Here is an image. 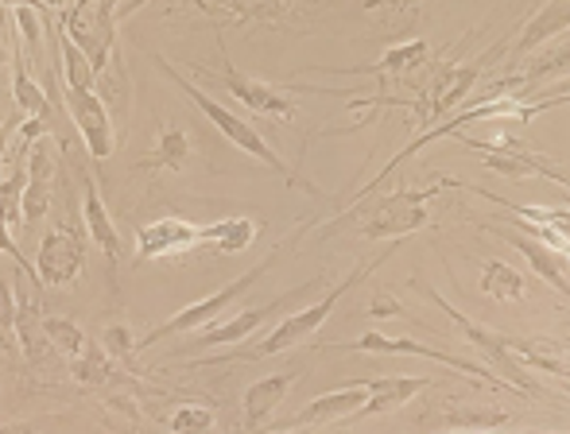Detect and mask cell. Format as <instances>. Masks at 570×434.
I'll list each match as a JSON object with an SVG mask.
<instances>
[{"label": "cell", "instance_id": "obj_1", "mask_svg": "<svg viewBox=\"0 0 570 434\" xmlns=\"http://www.w3.org/2000/svg\"><path fill=\"white\" fill-rule=\"evenodd\" d=\"M400 240H392V245H384L381 248V256H373V260H361L357 268L350 272V276H342L334 287H326L323 292V299L318 303H311V307H303V310H295V315H287L284 323H276L268 329V334L261 337V342L253 345V349H240V353H218V357H203V361H190V368L195 365H253V361H268V357H279V353H287V349H295V345H303V342H311V337L323 329V323L331 318V310L338 307V303L345 299V295L353 292V287L361 284V279H368L376 268H381L384 260H392V256L400 253Z\"/></svg>", "mask_w": 570, "mask_h": 434}, {"label": "cell", "instance_id": "obj_2", "mask_svg": "<svg viewBox=\"0 0 570 434\" xmlns=\"http://www.w3.org/2000/svg\"><path fill=\"white\" fill-rule=\"evenodd\" d=\"M55 28V20H51ZM55 39H59V67H62V98H67L70 120H75L78 136H82L86 151L94 159H109L117 148V132H114V117H109L106 98L98 93V75L90 70L86 55L70 43L67 31L55 28Z\"/></svg>", "mask_w": 570, "mask_h": 434}, {"label": "cell", "instance_id": "obj_3", "mask_svg": "<svg viewBox=\"0 0 570 434\" xmlns=\"http://www.w3.org/2000/svg\"><path fill=\"white\" fill-rule=\"evenodd\" d=\"M318 221H307L303 229H295L292 233V240H284V245H276L268 256H264L256 268H248V272H240L237 279H229L226 287H218V292H210L206 299H198V303H190V307H183V310H175L167 323H159L156 329H148V334L136 342V353H148L151 345H159V342H171V337H179V334H195V329H203V326H210V323H218V318H226V310L233 307V303L240 299V295L248 292V287H256L264 276H268L272 268L279 264V256H287L295 245H299L303 237H307L311 229H315Z\"/></svg>", "mask_w": 570, "mask_h": 434}, {"label": "cell", "instance_id": "obj_4", "mask_svg": "<svg viewBox=\"0 0 570 434\" xmlns=\"http://www.w3.org/2000/svg\"><path fill=\"white\" fill-rule=\"evenodd\" d=\"M151 62H156L159 75H167L175 86H179L183 93H187L190 106H195L198 112H203V117L210 120V125L218 128V132L226 136L229 144H237V148L245 151V156H253L256 164H264V167H268V171H276V175H284V179H292V167H287L284 159L276 156V148H272V144L264 140V136L256 132V128L248 125V120H240L237 112H229L226 106H222V101H214L206 90H198V86L190 82L187 75H179V70H175V62H171V59H164V55L151 51Z\"/></svg>", "mask_w": 570, "mask_h": 434}, {"label": "cell", "instance_id": "obj_5", "mask_svg": "<svg viewBox=\"0 0 570 434\" xmlns=\"http://www.w3.org/2000/svg\"><path fill=\"white\" fill-rule=\"evenodd\" d=\"M443 190V183L435 187H400L381 195L373 206H350L353 217H357L361 237L368 240H404L412 233L428 229L431 225V198Z\"/></svg>", "mask_w": 570, "mask_h": 434}, {"label": "cell", "instance_id": "obj_6", "mask_svg": "<svg viewBox=\"0 0 570 434\" xmlns=\"http://www.w3.org/2000/svg\"><path fill=\"white\" fill-rule=\"evenodd\" d=\"M120 0H70L59 16L55 28L67 31L70 43L86 55L94 75H106V67L114 62L117 47V20H120Z\"/></svg>", "mask_w": 570, "mask_h": 434}, {"label": "cell", "instance_id": "obj_7", "mask_svg": "<svg viewBox=\"0 0 570 434\" xmlns=\"http://www.w3.org/2000/svg\"><path fill=\"white\" fill-rule=\"evenodd\" d=\"M497 55H504V43L489 47L485 55H478V59L470 62H451V67H443L435 78H431V86H423L420 93H412L407 98V109L415 112V128H428L435 125L439 117H451L454 106H462L465 98L473 93V86H478V78L485 75V67L497 59Z\"/></svg>", "mask_w": 570, "mask_h": 434}, {"label": "cell", "instance_id": "obj_8", "mask_svg": "<svg viewBox=\"0 0 570 434\" xmlns=\"http://www.w3.org/2000/svg\"><path fill=\"white\" fill-rule=\"evenodd\" d=\"M218 47H222V62H226V67H206V62H190V70H195L198 78H206V82H218L233 101H240V106H245L248 112H256V117H272V120H292L295 117L292 90H279V86L256 82V78L240 75V70L229 62L226 39H222V36H218Z\"/></svg>", "mask_w": 570, "mask_h": 434}, {"label": "cell", "instance_id": "obj_9", "mask_svg": "<svg viewBox=\"0 0 570 434\" xmlns=\"http://www.w3.org/2000/svg\"><path fill=\"white\" fill-rule=\"evenodd\" d=\"M415 287H420L423 295H428L435 307H443L446 315H451V323L458 326V334L465 337L470 345H478L481 353L489 357V365H493V373L497 376H504V381L512 384V392H520V396H535V384L528 381V368L524 365H517V357L509 353V334H501V329H493V326H481V323H473V318H465L462 310L451 307V303L443 299V295L435 292V287H423L420 279H412Z\"/></svg>", "mask_w": 570, "mask_h": 434}, {"label": "cell", "instance_id": "obj_10", "mask_svg": "<svg viewBox=\"0 0 570 434\" xmlns=\"http://www.w3.org/2000/svg\"><path fill=\"white\" fill-rule=\"evenodd\" d=\"M338 353H389V357H423V361H439V365H446V368H454V373H462V376H470V381H481V384H489V388H497V392H512V384L504 381V376H497V373H489V368H481V365H473V361H462L458 353H446V349H435V345H423V342H412V337H384V334H365V337H357V342H342V345H334Z\"/></svg>", "mask_w": 570, "mask_h": 434}, {"label": "cell", "instance_id": "obj_11", "mask_svg": "<svg viewBox=\"0 0 570 434\" xmlns=\"http://www.w3.org/2000/svg\"><path fill=\"white\" fill-rule=\"evenodd\" d=\"M187 4L218 28H276L295 20L311 0H187Z\"/></svg>", "mask_w": 570, "mask_h": 434}, {"label": "cell", "instance_id": "obj_12", "mask_svg": "<svg viewBox=\"0 0 570 434\" xmlns=\"http://www.w3.org/2000/svg\"><path fill=\"white\" fill-rule=\"evenodd\" d=\"M86 264V245H82V233L75 229L70 221H55L51 229L39 237L36 248V276L39 284L47 287H67L78 279Z\"/></svg>", "mask_w": 570, "mask_h": 434}, {"label": "cell", "instance_id": "obj_13", "mask_svg": "<svg viewBox=\"0 0 570 434\" xmlns=\"http://www.w3.org/2000/svg\"><path fill=\"white\" fill-rule=\"evenodd\" d=\"M307 287H315V279H307V284L292 287L287 295H276V299L264 303V307H245V310H237V315L218 318V323L195 329V334H190V345H195V349H214V345H240V342H248V337H253L256 329H261L264 323H272V318H276L279 310H284L287 303L295 299V295L307 292Z\"/></svg>", "mask_w": 570, "mask_h": 434}, {"label": "cell", "instance_id": "obj_14", "mask_svg": "<svg viewBox=\"0 0 570 434\" xmlns=\"http://www.w3.org/2000/svg\"><path fill=\"white\" fill-rule=\"evenodd\" d=\"M195 248H203V225L187 221V217H156L136 229V264L195 253Z\"/></svg>", "mask_w": 570, "mask_h": 434}, {"label": "cell", "instance_id": "obj_15", "mask_svg": "<svg viewBox=\"0 0 570 434\" xmlns=\"http://www.w3.org/2000/svg\"><path fill=\"white\" fill-rule=\"evenodd\" d=\"M454 140H462L465 148L481 151V164L489 167V171L504 175V179H535L540 175L543 179V167H548V159L535 156L532 148H528L524 140H517V136H501V140H473V136L465 132H454Z\"/></svg>", "mask_w": 570, "mask_h": 434}, {"label": "cell", "instance_id": "obj_16", "mask_svg": "<svg viewBox=\"0 0 570 434\" xmlns=\"http://www.w3.org/2000/svg\"><path fill=\"white\" fill-rule=\"evenodd\" d=\"M485 233H493V237H501L504 245H512L520 256H524L528 264H532V272L543 279L548 287H556L559 295H567L570 299V260L563 253H556L551 245H543V240L528 237V233L512 229V225H481Z\"/></svg>", "mask_w": 570, "mask_h": 434}, {"label": "cell", "instance_id": "obj_17", "mask_svg": "<svg viewBox=\"0 0 570 434\" xmlns=\"http://www.w3.org/2000/svg\"><path fill=\"white\" fill-rule=\"evenodd\" d=\"M55 195V144L51 136L28 144V187H23V233H36L51 210Z\"/></svg>", "mask_w": 570, "mask_h": 434}, {"label": "cell", "instance_id": "obj_18", "mask_svg": "<svg viewBox=\"0 0 570 434\" xmlns=\"http://www.w3.org/2000/svg\"><path fill=\"white\" fill-rule=\"evenodd\" d=\"M368 388H373V381H353V384H345V388H338V392L315 396L307 407H299V412L287 420V427L303 431V427H326V423L353 420V412H357V407L368 400Z\"/></svg>", "mask_w": 570, "mask_h": 434}, {"label": "cell", "instance_id": "obj_19", "mask_svg": "<svg viewBox=\"0 0 570 434\" xmlns=\"http://www.w3.org/2000/svg\"><path fill=\"white\" fill-rule=\"evenodd\" d=\"M567 31H570V0H543V4L520 23L517 39H512V47H504V51H509L512 59H524L535 47L551 43V39L567 36Z\"/></svg>", "mask_w": 570, "mask_h": 434}, {"label": "cell", "instance_id": "obj_20", "mask_svg": "<svg viewBox=\"0 0 570 434\" xmlns=\"http://www.w3.org/2000/svg\"><path fill=\"white\" fill-rule=\"evenodd\" d=\"M78 175H82V225H86V233H90L94 245L106 253V260L117 268V260H120V233H117L114 217H109V206H106V198H101L94 175L90 171H78Z\"/></svg>", "mask_w": 570, "mask_h": 434}, {"label": "cell", "instance_id": "obj_21", "mask_svg": "<svg viewBox=\"0 0 570 434\" xmlns=\"http://www.w3.org/2000/svg\"><path fill=\"white\" fill-rule=\"evenodd\" d=\"M190 156H195V140L187 136V128L167 120V125H159L151 151L136 159V171H187Z\"/></svg>", "mask_w": 570, "mask_h": 434}, {"label": "cell", "instance_id": "obj_22", "mask_svg": "<svg viewBox=\"0 0 570 434\" xmlns=\"http://www.w3.org/2000/svg\"><path fill=\"white\" fill-rule=\"evenodd\" d=\"M428 427L443 423V431H501L509 415L501 407H481L470 400H435V415H428Z\"/></svg>", "mask_w": 570, "mask_h": 434}, {"label": "cell", "instance_id": "obj_23", "mask_svg": "<svg viewBox=\"0 0 570 434\" xmlns=\"http://www.w3.org/2000/svg\"><path fill=\"white\" fill-rule=\"evenodd\" d=\"M431 381L428 376H381V381H373V388H368V400L353 412V420H373V415H389L396 412V407L412 404L420 392H428Z\"/></svg>", "mask_w": 570, "mask_h": 434}, {"label": "cell", "instance_id": "obj_24", "mask_svg": "<svg viewBox=\"0 0 570 434\" xmlns=\"http://www.w3.org/2000/svg\"><path fill=\"white\" fill-rule=\"evenodd\" d=\"M431 62L428 39H404V43L389 47L376 62L353 70H334V75H365V78H412L415 70H423Z\"/></svg>", "mask_w": 570, "mask_h": 434}, {"label": "cell", "instance_id": "obj_25", "mask_svg": "<svg viewBox=\"0 0 570 434\" xmlns=\"http://www.w3.org/2000/svg\"><path fill=\"white\" fill-rule=\"evenodd\" d=\"M299 373H276V376H264V381L248 384L245 388V400H240V412H245V427H261L272 412L287 400V392L295 388Z\"/></svg>", "mask_w": 570, "mask_h": 434}, {"label": "cell", "instance_id": "obj_26", "mask_svg": "<svg viewBox=\"0 0 570 434\" xmlns=\"http://www.w3.org/2000/svg\"><path fill=\"white\" fill-rule=\"evenodd\" d=\"M12 101L16 109L23 112V117H43V120H55L51 112V98H47L43 86L31 78L28 70V55H23L20 39L12 36Z\"/></svg>", "mask_w": 570, "mask_h": 434}, {"label": "cell", "instance_id": "obj_27", "mask_svg": "<svg viewBox=\"0 0 570 434\" xmlns=\"http://www.w3.org/2000/svg\"><path fill=\"white\" fill-rule=\"evenodd\" d=\"M0 175V221L8 229H23V187H28V144H20Z\"/></svg>", "mask_w": 570, "mask_h": 434}, {"label": "cell", "instance_id": "obj_28", "mask_svg": "<svg viewBox=\"0 0 570 434\" xmlns=\"http://www.w3.org/2000/svg\"><path fill=\"white\" fill-rule=\"evenodd\" d=\"M256 233H261V221H253V217H222V221L203 225V248L222 256H237L253 245Z\"/></svg>", "mask_w": 570, "mask_h": 434}, {"label": "cell", "instance_id": "obj_29", "mask_svg": "<svg viewBox=\"0 0 570 434\" xmlns=\"http://www.w3.org/2000/svg\"><path fill=\"white\" fill-rule=\"evenodd\" d=\"M481 292H485L489 299H497V303H517V299H524L528 279H524V272L512 268V264L485 260V264H481Z\"/></svg>", "mask_w": 570, "mask_h": 434}, {"label": "cell", "instance_id": "obj_30", "mask_svg": "<svg viewBox=\"0 0 570 434\" xmlns=\"http://www.w3.org/2000/svg\"><path fill=\"white\" fill-rule=\"evenodd\" d=\"M43 337H47V345H51L55 353H62L67 361H78L86 349H90L86 329L62 315H43Z\"/></svg>", "mask_w": 570, "mask_h": 434}, {"label": "cell", "instance_id": "obj_31", "mask_svg": "<svg viewBox=\"0 0 570 434\" xmlns=\"http://www.w3.org/2000/svg\"><path fill=\"white\" fill-rule=\"evenodd\" d=\"M16 20V39H20L23 55H31V59H43V16L47 8H31V4H20V8H8Z\"/></svg>", "mask_w": 570, "mask_h": 434}, {"label": "cell", "instance_id": "obj_32", "mask_svg": "<svg viewBox=\"0 0 570 434\" xmlns=\"http://www.w3.org/2000/svg\"><path fill=\"white\" fill-rule=\"evenodd\" d=\"M70 373L82 388H101V384L114 381V357L101 349L98 342H90V349L82 353L78 361H70Z\"/></svg>", "mask_w": 570, "mask_h": 434}, {"label": "cell", "instance_id": "obj_33", "mask_svg": "<svg viewBox=\"0 0 570 434\" xmlns=\"http://www.w3.org/2000/svg\"><path fill=\"white\" fill-rule=\"evenodd\" d=\"M214 423H218L214 407L183 404V407H175V412H171V420H167V431H171V434H214Z\"/></svg>", "mask_w": 570, "mask_h": 434}, {"label": "cell", "instance_id": "obj_34", "mask_svg": "<svg viewBox=\"0 0 570 434\" xmlns=\"http://www.w3.org/2000/svg\"><path fill=\"white\" fill-rule=\"evenodd\" d=\"M101 349L109 353V357H120V361H132L136 357V337L128 326H109L106 334H101Z\"/></svg>", "mask_w": 570, "mask_h": 434}, {"label": "cell", "instance_id": "obj_35", "mask_svg": "<svg viewBox=\"0 0 570 434\" xmlns=\"http://www.w3.org/2000/svg\"><path fill=\"white\" fill-rule=\"evenodd\" d=\"M0 345H16V295L12 284L0 279Z\"/></svg>", "mask_w": 570, "mask_h": 434}, {"label": "cell", "instance_id": "obj_36", "mask_svg": "<svg viewBox=\"0 0 570 434\" xmlns=\"http://www.w3.org/2000/svg\"><path fill=\"white\" fill-rule=\"evenodd\" d=\"M368 318H404V307L396 303V295L392 292H373L368 295Z\"/></svg>", "mask_w": 570, "mask_h": 434}, {"label": "cell", "instance_id": "obj_37", "mask_svg": "<svg viewBox=\"0 0 570 434\" xmlns=\"http://www.w3.org/2000/svg\"><path fill=\"white\" fill-rule=\"evenodd\" d=\"M0 253H4V256H12V264L23 272V276L39 279V276H36V264H31L28 256L20 253V245H16V240H12V233H8V225H4V221H0Z\"/></svg>", "mask_w": 570, "mask_h": 434}, {"label": "cell", "instance_id": "obj_38", "mask_svg": "<svg viewBox=\"0 0 570 434\" xmlns=\"http://www.w3.org/2000/svg\"><path fill=\"white\" fill-rule=\"evenodd\" d=\"M543 98H570V75L563 78V82H556V86H551V90L543 93Z\"/></svg>", "mask_w": 570, "mask_h": 434}, {"label": "cell", "instance_id": "obj_39", "mask_svg": "<svg viewBox=\"0 0 570 434\" xmlns=\"http://www.w3.org/2000/svg\"><path fill=\"white\" fill-rule=\"evenodd\" d=\"M0 434H36V427H31V423H4Z\"/></svg>", "mask_w": 570, "mask_h": 434}, {"label": "cell", "instance_id": "obj_40", "mask_svg": "<svg viewBox=\"0 0 570 434\" xmlns=\"http://www.w3.org/2000/svg\"><path fill=\"white\" fill-rule=\"evenodd\" d=\"M8 164V125H0V175H4Z\"/></svg>", "mask_w": 570, "mask_h": 434}, {"label": "cell", "instance_id": "obj_41", "mask_svg": "<svg viewBox=\"0 0 570 434\" xmlns=\"http://www.w3.org/2000/svg\"><path fill=\"white\" fill-rule=\"evenodd\" d=\"M20 4H31V8H47V0H0V8H20Z\"/></svg>", "mask_w": 570, "mask_h": 434}, {"label": "cell", "instance_id": "obj_42", "mask_svg": "<svg viewBox=\"0 0 570 434\" xmlns=\"http://www.w3.org/2000/svg\"><path fill=\"white\" fill-rule=\"evenodd\" d=\"M248 434H295V431H292V427H276V431H256V427H253V431H248Z\"/></svg>", "mask_w": 570, "mask_h": 434}, {"label": "cell", "instance_id": "obj_43", "mask_svg": "<svg viewBox=\"0 0 570 434\" xmlns=\"http://www.w3.org/2000/svg\"><path fill=\"white\" fill-rule=\"evenodd\" d=\"M8 62V47H4V39H0V67Z\"/></svg>", "mask_w": 570, "mask_h": 434}, {"label": "cell", "instance_id": "obj_44", "mask_svg": "<svg viewBox=\"0 0 570 434\" xmlns=\"http://www.w3.org/2000/svg\"><path fill=\"white\" fill-rule=\"evenodd\" d=\"M563 345H567V349H570V337H567V342H563Z\"/></svg>", "mask_w": 570, "mask_h": 434}, {"label": "cell", "instance_id": "obj_45", "mask_svg": "<svg viewBox=\"0 0 570 434\" xmlns=\"http://www.w3.org/2000/svg\"><path fill=\"white\" fill-rule=\"evenodd\" d=\"M567 210H570V198H567Z\"/></svg>", "mask_w": 570, "mask_h": 434}, {"label": "cell", "instance_id": "obj_46", "mask_svg": "<svg viewBox=\"0 0 570 434\" xmlns=\"http://www.w3.org/2000/svg\"><path fill=\"white\" fill-rule=\"evenodd\" d=\"M47 4H51V0H47Z\"/></svg>", "mask_w": 570, "mask_h": 434}]
</instances>
